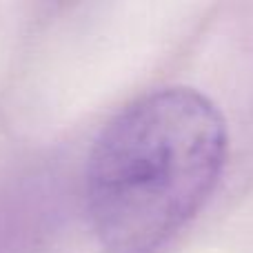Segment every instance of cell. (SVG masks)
I'll list each match as a JSON object with an SVG mask.
<instances>
[{
	"label": "cell",
	"instance_id": "6da1fadb",
	"mask_svg": "<svg viewBox=\"0 0 253 253\" xmlns=\"http://www.w3.org/2000/svg\"><path fill=\"white\" fill-rule=\"evenodd\" d=\"M218 107L165 87L107 123L84 171V205L105 253H165L215 191L227 162Z\"/></svg>",
	"mask_w": 253,
	"mask_h": 253
}]
</instances>
